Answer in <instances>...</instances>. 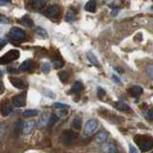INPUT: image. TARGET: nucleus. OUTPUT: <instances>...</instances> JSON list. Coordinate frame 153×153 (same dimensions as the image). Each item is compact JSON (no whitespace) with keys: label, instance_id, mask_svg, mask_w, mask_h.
<instances>
[{"label":"nucleus","instance_id":"f257e3e1","mask_svg":"<svg viewBox=\"0 0 153 153\" xmlns=\"http://www.w3.org/2000/svg\"><path fill=\"white\" fill-rule=\"evenodd\" d=\"M135 142L141 147L143 151H148L153 147V138L148 136H138L135 138Z\"/></svg>","mask_w":153,"mask_h":153},{"label":"nucleus","instance_id":"f03ea898","mask_svg":"<svg viewBox=\"0 0 153 153\" xmlns=\"http://www.w3.org/2000/svg\"><path fill=\"white\" fill-rule=\"evenodd\" d=\"M19 56H20V52L18 50H16V49L10 50L9 52H7L6 54L0 57V64L4 65V64L11 63V62L18 59Z\"/></svg>","mask_w":153,"mask_h":153},{"label":"nucleus","instance_id":"7ed1b4c3","mask_svg":"<svg viewBox=\"0 0 153 153\" xmlns=\"http://www.w3.org/2000/svg\"><path fill=\"white\" fill-rule=\"evenodd\" d=\"M10 37L12 38L13 40L14 41H18V42H22V41H25L27 36H26V33L24 32L22 29L18 28V27H13L11 29L9 33Z\"/></svg>","mask_w":153,"mask_h":153},{"label":"nucleus","instance_id":"20e7f679","mask_svg":"<svg viewBox=\"0 0 153 153\" xmlns=\"http://www.w3.org/2000/svg\"><path fill=\"white\" fill-rule=\"evenodd\" d=\"M99 126V123L94 119L88 120L87 122L84 124V134L85 135H90L93 132L97 130V128Z\"/></svg>","mask_w":153,"mask_h":153},{"label":"nucleus","instance_id":"39448f33","mask_svg":"<svg viewBox=\"0 0 153 153\" xmlns=\"http://www.w3.org/2000/svg\"><path fill=\"white\" fill-rule=\"evenodd\" d=\"M78 137V135L72 130H65L63 133H62V142H63L64 145H71L72 143H74L75 140Z\"/></svg>","mask_w":153,"mask_h":153},{"label":"nucleus","instance_id":"423d86ee","mask_svg":"<svg viewBox=\"0 0 153 153\" xmlns=\"http://www.w3.org/2000/svg\"><path fill=\"white\" fill-rule=\"evenodd\" d=\"M12 102L14 106L16 107H23L26 104V93L18 94L12 99Z\"/></svg>","mask_w":153,"mask_h":153},{"label":"nucleus","instance_id":"0eeeda50","mask_svg":"<svg viewBox=\"0 0 153 153\" xmlns=\"http://www.w3.org/2000/svg\"><path fill=\"white\" fill-rule=\"evenodd\" d=\"M10 82L13 84V86H14V87L17 89H25V87H26L25 82H24L21 79L14 78V76H11V78H10Z\"/></svg>","mask_w":153,"mask_h":153},{"label":"nucleus","instance_id":"6e6552de","mask_svg":"<svg viewBox=\"0 0 153 153\" xmlns=\"http://www.w3.org/2000/svg\"><path fill=\"white\" fill-rule=\"evenodd\" d=\"M49 118H50V114L49 113H47V112L43 113L41 115V117L39 118V120H38V122H37L38 128L45 127L48 124V123H49Z\"/></svg>","mask_w":153,"mask_h":153},{"label":"nucleus","instance_id":"1a4fd4ad","mask_svg":"<svg viewBox=\"0 0 153 153\" xmlns=\"http://www.w3.org/2000/svg\"><path fill=\"white\" fill-rule=\"evenodd\" d=\"M33 69V61L32 59H27L23 61L19 66V71H32Z\"/></svg>","mask_w":153,"mask_h":153},{"label":"nucleus","instance_id":"9d476101","mask_svg":"<svg viewBox=\"0 0 153 153\" xmlns=\"http://www.w3.org/2000/svg\"><path fill=\"white\" fill-rule=\"evenodd\" d=\"M36 126V122L35 121H28L24 123L23 126V133L25 134V135H28V134H30L33 129L35 128Z\"/></svg>","mask_w":153,"mask_h":153},{"label":"nucleus","instance_id":"9b49d317","mask_svg":"<svg viewBox=\"0 0 153 153\" xmlns=\"http://www.w3.org/2000/svg\"><path fill=\"white\" fill-rule=\"evenodd\" d=\"M59 7L57 6V5H53V6L48 8L45 13L48 17H54V16H56L57 14H59Z\"/></svg>","mask_w":153,"mask_h":153},{"label":"nucleus","instance_id":"f8f14e48","mask_svg":"<svg viewBox=\"0 0 153 153\" xmlns=\"http://www.w3.org/2000/svg\"><path fill=\"white\" fill-rule=\"evenodd\" d=\"M107 139H108V132L102 131L99 134H97V136L95 137V142L97 143H104L107 141Z\"/></svg>","mask_w":153,"mask_h":153},{"label":"nucleus","instance_id":"ddd939ff","mask_svg":"<svg viewBox=\"0 0 153 153\" xmlns=\"http://www.w3.org/2000/svg\"><path fill=\"white\" fill-rule=\"evenodd\" d=\"M102 151L103 153H116L117 148L114 143H105V145L102 147Z\"/></svg>","mask_w":153,"mask_h":153},{"label":"nucleus","instance_id":"4468645a","mask_svg":"<svg viewBox=\"0 0 153 153\" xmlns=\"http://www.w3.org/2000/svg\"><path fill=\"white\" fill-rule=\"evenodd\" d=\"M129 92L131 93L133 97L137 98V97H140V96L143 94V88L139 85H133L130 88V90H129Z\"/></svg>","mask_w":153,"mask_h":153},{"label":"nucleus","instance_id":"2eb2a0df","mask_svg":"<svg viewBox=\"0 0 153 153\" xmlns=\"http://www.w3.org/2000/svg\"><path fill=\"white\" fill-rule=\"evenodd\" d=\"M96 7H97V1L96 0H89L85 5V10L87 12L94 13L96 11Z\"/></svg>","mask_w":153,"mask_h":153},{"label":"nucleus","instance_id":"dca6fc26","mask_svg":"<svg viewBox=\"0 0 153 153\" xmlns=\"http://www.w3.org/2000/svg\"><path fill=\"white\" fill-rule=\"evenodd\" d=\"M115 107L118 110H120V111H128V110L130 109V107L123 102H117L115 103Z\"/></svg>","mask_w":153,"mask_h":153},{"label":"nucleus","instance_id":"f3484780","mask_svg":"<svg viewBox=\"0 0 153 153\" xmlns=\"http://www.w3.org/2000/svg\"><path fill=\"white\" fill-rule=\"evenodd\" d=\"M38 114V111L36 109H27L22 113V116L25 118H31V117H35Z\"/></svg>","mask_w":153,"mask_h":153},{"label":"nucleus","instance_id":"a211bd4d","mask_svg":"<svg viewBox=\"0 0 153 153\" xmlns=\"http://www.w3.org/2000/svg\"><path fill=\"white\" fill-rule=\"evenodd\" d=\"M72 127L76 130H79L81 128V119L79 117H76L72 121Z\"/></svg>","mask_w":153,"mask_h":153},{"label":"nucleus","instance_id":"6ab92c4d","mask_svg":"<svg viewBox=\"0 0 153 153\" xmlns=\"http://www.w3.org/2000/svg\"><path fill=\"white\" fill-rule=\"evenodd\" d=\"M86 56H87V59L91 63L96 65V66H99V60L92 52H88L87 54H86Z\"/></svg>","mask_w":153,"mask_h":153},{"label":"nucleus","instance_id":"aec40b11","mask_svg":"<svg viewBox=\"0 0 153 153\" xmlns=\"http://www.w3.org/2000/svg\"><path fill=\"white\" fill-rule=\"evenodd\" d=\"M11 112H12V107L10 106L9 104H4V105H2V107H1V114H2L3 117L9 116V115L11 114Z\"/></svg>","mask_w":153,"mask_h":153},{"label":"nucleus","instance_id":"412c9836","mask_svg":"<svg viewBox=\"0 0 153 153\" xmlns=\"http://www.w3.org/2000/svg\"><path fill=\"white\" fill-rule=\"evenodd\" d=\"M30 6L33 10H39V9L42 8L43 3L40 1V0H31V1H30Z\"/></svg>","mask_w":153,"mask_h":153},{"label":"nucleus","instance_id":"4be33fe9","mask_svg":"<svg viewBox=\"0 0 153 153\" xmlns=\"http://www.w3.org/2000/svg\"><path fill=\"white\" fill-rule=\"evenodd\" d=\"M83 89V84L80 82V81H76L73 84V87H72V91L75 93H79L81 90Z\"/></svg>","mask_w":153,"mask_h":153},{"label":"nucleus","instance_id":"5701e85b","mask_svg":"<svg viewBox=\"0 0 153 153\" xmlns=\"http://www.w3.org/2000/svg\"><path fill=\"white\" fill-rule=\"evenodd\" d=\"M20 22L23 24L24 26H26V27H32L33 25V20L32 19L29 17V16H25L24 17H22L21 19H20Z\"/></svg>","mask_w":153,"mask_h":153},{"label":"nucleus","instance_id":"b1692460","mask_svg":"<svg viewBox=\"0 0 153 153\" xmlns=\"http://www.w3.org/2000/svg\"><path fill=\"white\" fill-rule=\"evenodd\" d=\"M36 35L39 36L40 37H43V38H47L48 37V33H47L46 30H45V29L41 28V27H36Z\"/></svg>","mask_w":153,"mask_h":153},{"label":"nucleus","instance_id":"393cba45","mask_svg":"<svg viewBox=\"0 0 153 153\" xmlns=\"http://www.w3.org/2000/svg\"><path fill=\"white\" fill-rule=\"evenodd\" d=\"M57 76H59V79L62 81V82H66V81L68 80V79H69V74L67 73V72H65V71H60V72H59Z\"/></svg>","mask_w":153,"mask_h":153},{"label":"nucleus","instance_id":"a878e982","mask_svg":"<svg viewBox=\"0 0 153 153\" xmlns=\"http://www.w3.org/2000/svg\"><path fill=\"white\" fill-rule=\"evenodd\" d=\"M53 64L56 69H61L64 66V62L59 59H53Z\"/></svg>","mask_w":153,"mask_h":153},{"label":"nucleus","instance_id":"bb28decb","mask_svg":"<svg viewBox=\"0 0 153 153\" xmlns=\"http://www.w3.org/2000/svg\"><path fill=\"white\" fill-rule=\"evenodd\" d=\"M76 19V14L73 13V12H67L66 13V16H65V20L67 22H73L74 20Z\"/></svg>","mask_w":153,"mask_h":153},{"label":"nucleus","instance_id":"cd10ccee","mask_svg":"<svg viewBox=\"0 0 153 153\" xmlns=\"http://www.w3.org/2000/svg\"><path fill=\"white\" fill-rule=\"evenodd\" d=\"M50 70H51V65H50V63H48V62H44V63H43L42 66H41L42 73L48 74L50 72Z\"/></svg>","mask_w":153,"mask_h":153},{"label":"nucleus","instance_id":"c85d7f7f","mask_svg":"<svg viewBox=\"0 0 153 153\" xmlns=\"http://www.w3.org/2000/svg\"><path fill=\"white\" fill-rule=\"evenodd\" d=\"M53 105H54V107H55V108H57V109H66V108H70V105H69V104L61 103V102H55Z\"/></svg>","mask_w":153,"mask_h":153},{"label":"nucleus","instance_id":"c756f323","mask_svg":"<svg viewBox=\"0 0 153 153\" xmlns=\"http://www.w3.org/2000/svg\"><path fill=\"white\" fill-rule=\"evenodd\" d=\"M56 122H59V117L56 116V114H51L50 115V118H49V123H48V124H51V126H53L54 123H56Z\"/></svg>","mask_w":153,"mask_h":153},{"label":"nucleus","instance_id":"7c9ffc66","mask_svg":"<svg viewBox=\"0 0 153 153\" xmlns=\"http://www.w3.org/2000/svg\"><path fill=\"white\" fill-rule=\"evenodd\" d=\"M42 91H43V94H44L45 96H48L49 98H52V99H55V98H56L55 94L53 93L51 90H48V89H46V88H43Z\"/></svg>","mask_w":153,"mask_h":153},{"label":"nucleus","instance_id":"2f4dec72","mask_svg":"<svg viewBox=\"0 0 153 153\" xmlns=\"http://www.w3.org/2000/svg\"><path fill=\"white\" fill-rule=\"evenodd\" d=\"M146 73L148 76L153 80V64H149L146 67Z\"/></svg>","mask_w":153,"mask_h":153},{"label":"nucleus","instance_id":"473e14b6","mask_svg":"<svg viewBox=\"0 0 153 153\" xmlns=\"http://www.w3.org/2000/svg\"><path fill=\"white\" fill-rule=\"evenodd\" d=\"M129 153H138L137 148L133 145H129Z\"/></svg>","mask_w":153,"mask_h":153},{"label":"nucleus","instance_id":"72a5a7b5","mask_svg":"<svg viewBox=\"0 0 153 153\" xmlns=\"http://www.w3.org/2000/svg\"><path fill=\"white\" fill-rule=\"evenodd\" d=\"M67 110L66 109H59V116L60 117H65L66 115H67Z\"/></svg>","mask_w":153,"mask_h":153},{"label":"nucleus","instance_id":"f704fd0d","mask_svg":"<svg viewBox=\"0 0 153 153\" xmlns=\"http://www.w3.org/2000/svg\"><path fill=\"white\" fill-rule=\"evenodd\" d=\"M11 2H12V0H0V5H1V6H4V5L10 4Z\"/></svg>","mask_w":153,"mask_h":153},{"label":"nucleus","instance_id":"c9c22d12","mask_svg":"<svg viewBox=\"0 0 153 153\" xmlns=\"http://www.w3.org/2000/svg\"><path fill=\"white\" fill-rule=\"evenodd\" d=\"M112 79H113V80L115 81L116 83H121V79H120L117 76H115V75H113L112 76Z\"/></svg>","mask_w":153,"mask_h":153},{"label":"nucleus","instance_id":"e433bc0d","mask_svg":"<svg viewBox=\"0 0 153 153\" xmlns=\"http://www.w3.org/2000/svg\"><path fill=\"white\" fill-rule=\"evenodd\" d=\"M6 43H7V41H6V40H4V39H1V38H0V50L2 49V48H3V46H5V45H6Z\"/></svg>","mask_w":153,"mask_h":153},{"label":"nucleus","instance_id":"4c0bfd02","mask_svg":"<svg viewBox=\"0 0 153 153\" xmlns=\"http://www.w3.org/2000/svg\"><path fill=\"white\" fill-rule=\"evenodd\" d=\"M98 91H99V97H100V98H102V96H104L105 92H104V91H103L102 88H99Z\"/></svg>","mask_w":153,"mask_h":153},{"label":"nucleus","instance_id":"58836bf2","mask_svg":"<svg viewBox=\"0 0 153 153\" xmlns=\"http://www.w3.org/2000/svg\"><path fill=\"white\" fill-rule=\"evenodd\" d=\"M8 72H9V73H13V74L18 73V71H16L14 68H11V67H10V68H8Z\"/></svg>","mask_w":153,"mask_h":153},{"label":"nucleus","instance_id":"ea45409f","mask_svg":"<svg viewBox=\"0 0 153 153\" xmlns=\"http://www.w3.org/2000/svg\"><path fill=\"white\" fill-rule=\"evenodd\" d=\"M3 91H4V86H3V83L0 81V95L3 93Z\"/></svg>","mask_w":153,"mask_h":153},{"label":"nucleus","instance_id":"a19ab883","mask_svg":"<svg viewBox=\"0 0 153 153\" xmlns=\"http://www.w3.org/2000/svg\"><path fill=\"white\" fill-rule=\"evenodd\" d=\"M117 13H118V11H112V12H111V14H112L113 16H116Z\"/></svg>","mask_w":153,"mask_h":153},{"label":"nucleus","instance_id":"79ce46f5","mask_svg":"<svg viewBox=\"0 0 153 153\" xmlns=\"http://www.w3.org/2000/svg\"><path fill=\"white\" fill-rule=\"evenodd\" d=\"M40 1H41L42 3H44V2H47V1H49V0H40Z\"/></svg>","mask_w":153,"mask_h":153},{"label":"nucleus","instance_id":"37998d69","mask_svg":"<svg viewBox=\"0 0 153 153\" xmlns=\"http://www.w3.org/2000/svg\"><path fill=\"white\" fill-rule=\"evenodd\" d=\"M152 1H153V0H152Z\"/></svg>","mask_w":153,"mask_h":153},{"label":"nucleus","instance_id":"c03bdc74","mask_svg":"<svg viewBox=\"0 0 153 153\" xmlns=\"http://www.w3.org/2000/svg\"><path fill=\"white\" fill-rule=\"evenodd\" d=\"M152 153H153V152H152Z\"/></svg>","mask_w":153,"mask_h":153}]
</instances>
